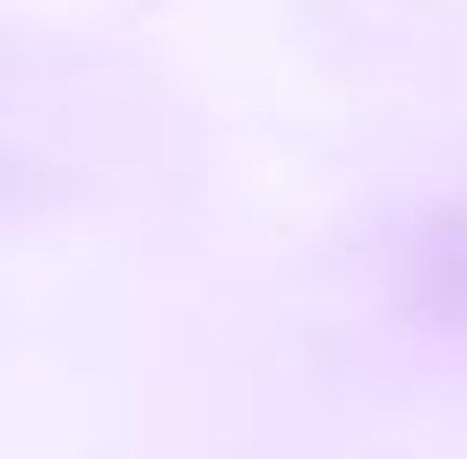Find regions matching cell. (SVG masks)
Returning <instances> with one entry per match:
<instances>
[{"mask_svg":"<svg viewBox=\"0 0 467 459\" xmlns=\"http://www.w3.org/2000/svg\"><path fill=\"white\" fill-rule=\"evenodd\" d=\"M407 312L433 329H459L467 339V208H441L416 243H407V277H399Z\"/></svg>","mask_w":467,"mask_h":459,"instance_id":"obj_1","label":"cell"}]
</instances>
